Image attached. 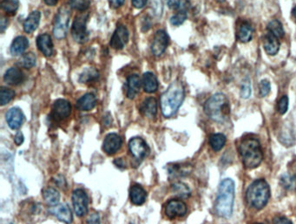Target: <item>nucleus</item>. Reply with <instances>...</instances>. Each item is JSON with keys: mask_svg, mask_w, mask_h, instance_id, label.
<instances>
[{"mask_svg": "<svg viewBox=\"0 0 296 224\" xmlns=\"http://www.w3.org/2000/svg\"><path fill=\"white\" fill-rule=\"evenodd\" d=\"M184 87L180 81H175L161 97V109L164 117L175 115L184 101Z\"/></svg>", "mask_w": 296, "mask_h": 224, "instance_id": "1", "label": "nucleus"}, {"mask_svg": "<svg viewBox=\"0 0 296 224\" xmlns=\"http://www.w3.org/2000/svg\"><path fill=\"white\" fill-rule=\"evenodd\" d=\"M235 199V182L231 179H225L221 181L217 196L215 200V212L219 217H231Z\"/></svg>", "mask_w": 296, "mask_h": 224, "instance_id": "2", "label": "nucleus"}, {"mask_svg": "<svg viewBox=\"0 0 296 224\" xmlns=\"http://www.w3.org/2000/svg\"><path fill=\"white\" fill-rule=\"evenodd\" d=\"M239 154L243 160V165L249 169L260 166L263 160L260 141L254 137L245 138L241 141Z\"/></svg>", "mask_w": 296, "mask_h": 224, "instance_id": "3", "label": "nucleus"}, {"mask_svg": "<svg viewBox=\"0 0 296 224\" xmlns=\"http://www.w3.org/2000/svg\"><path fill=\"white\" fill-rule=\"evenodd\" d=\"M204 112L216 122L225 121L230 112L228 98L223 94H215L204 105Z\"/></svg>", "mask_w": 296, "mask_h": 224, "instance_id": "4", "label": "nucleus"}, {"mask_svg": "<svg viewBox=\"0 0 296 224\" xmlns=\"http://www.w3.org/2000/svg\"><path fill=\"white\" fill-rule=\"evenodd\" d=\"M270 197V189L264 180H256L248 188L246 192L247 203L255 210L263 209Z\"/></svg>", "mask_w": 296, "mask_h": 224, "instance_id": "5", "label": "nucleus"}, {"mask_svg": "<svg viewBox=\"0 0 296 224\" xmlns=\"http://www.w3.org/2000/svg\"><path fill=\"white\" fill-rule=\"evenodd\" d=\"M71 12L67 7L60 8L55 17L54 22L53 34L58 40L64 39L68 31L69 21H70Z\"/></svg>", "mask_w": 296, "mask_h": 224, "instance_id": "6", "label": "nucleus"}, {"mask_svg": "<svg viewBox=\"0 0 296 224\" xmlns=\"http://www.w3.org/2000/svg\"><path fill=\"white\" fill-rule=\"evenodd\" d=\"M87 19H88V14L83 13L79 15L73 22L72 27V37L78 43H84L87 40L88 37L87 28H86Z\"/></svg>", "mask_w": 296, "mask_h": 224, "instance_id": "7", "label": "nucleus"}, {"mask_svg": "<svg viewBox=\"0 0 296 224\" xmlns=\"http://www.w3.org/2000/svg\"><path fill=\"white\" fill-rule=\"evenodd\" d=\"M72 203L78 217H84L88 212L89 198L86 192L83 189H75L72 193Z\"/></svg>", "mask_w": 296, "mask_h": 224, "instance_id": "8", "label": "nucleus"}, {"mask_svg": "<svg viewBox=\"0 0 296 224\" xmlns=\"http://www.w3.org/2000/svg\"><path fill=\"white\" fill-rule=\"evenodd\" d=\"M187 213V206L179 199H173L167 203L165 207V214L169 219L182 217Z\"/></svg>", "mask_w": 296, "mask_h": 224, "instance_id": "9", "label": "nucleus"}, {"mask_svg": "<svg viewBox=\"0 0 296 224\" xmlns=\"http://www.w3.org/2000/svg\"><path fill=\"white\" fill-rule=\"evenodd\" d=\"M168 44L169 36L167 33L164 30L157 31V33L155 34L152 46H151L152 54L156 56L163 55L168 47Z\"/></svg>", "mask_w": 296, "mask_h": 224, "instance_id": "10", "label": "nucleus"}, {"mask_svg": "<svg viewBox=\"0 0 296 224\" xmlns=\"http://www.w3.org/2000/svg\"><path fill=\"white\" fill-rule=\"evenodd\" d=\"M128 29L125 26H120L116 29L113 35L111 37L110 45L113 49L121 50L125 47V45L128 43Z\"/></svg>", "mask_w": 296, "mask_h": 224, "instance_id": "11", "label": "nucleus"}, {"mask_svg": "<svg viewBox=\"0 0 296 224\" xmlns=\"http://www.w3.org/2000/svg\"><path fill=\"white\" fill-rule=\"evenodd\" d=\"M129 151L137 160H142L146 156L148 147L142 138L134 137L128 142Z\"/></svg>", "mask_w": 296, "mask_h": 224, "instance_id": "12", "label": "nucleus"}, {"mask_svg": "<svg viewBox=\"0 0 296 224\" xmlns=\"http://www.w3.org/2000/svg\"><path fill=\"white\" fill-rule=\"evenodd\" d=\"M123 140L117 134H109L105 137L103 144V149L108 155H114L121 148Z\"/></svg>", "mask_w": 296, "mask_h": 224, "instance_id": "13", "label": "nucleus"}, {"mask_svg": "<svg viewBox=\"0 0 296 224\" xmlns=\"http://www.w3.org/2000/svg\"><path fill=\"white\" fill-rule=\"evenodd\" d=\"M5 119L7 121L8 126L11 127V129H18L24 122L25 116L21 109L12 108L6 112Z\"/></svg>", "mask_w": 296, "mask_h": 224, "instance_id": "14", "label": "nucleus"}, {"mask_svg": "<svg viewBox=\"0 0 296 224\" xmlns=\"http://www.w3.org/2000/svg\"><path fill=\"white\" fill-rule=\"evenodd\" d=\"M50 213L53 214L58 220L63 222L64 224H70L72 223V210L70 207L63 203V204H57V206H54L50 210Z\"/></svg>", "mask_w": 296, "mask_h": 224, "instance_id": "15", "label": "nucleus"}, {"mask_svg": "<svg viewBox=\"0 0 296 224\" xmlns=\"http://www.w3.org/2000/svg\"><path fill=\"white\" fill-rule=\"evenodd\" d=\"M53 115L56 119H64L68 118L72 112V106L65 100H57L55 102L52 109Z\"/></svg>", "mask_w": 296, "mask_h": 224, "instance_id": "16", "label": "nucleus"}, {"mask_svg": "<svg viewBox=\"0 0 296 224\" xmlns=\"http://www.w3.org/2000/svg\"><path fill=\"white\" fill-rule=\"evenodd\" d=\"M37 46L44 56L50 57L53 55V43L48 34H41L37 39Z\"/></svg>", "mask_w": 296, "mask_h": 224, "instance_id": "17", "label": "nucleus"}, {"mask_svg": "<svg viewBox=\"0 0 296 224\" xmlns=\"http://www.w3.org/2000/svg\"><path fill=\"white\" fill-rule=\"evenodd\" d=\"M263 47L264 50L268 55H277L280 50V41L278 38L273 35L272 33H268L263 37Z\"/></svg>", "mask_w": 296, "mask_h": 224, "instance_id": "18", "label": "nucleus"}, {"mask_svg": "<svg viewBox=\"0 0 296 224\" xmlns=\"http://www.w3.org/2000/svg\"><path fill=\"white\" fill-rule=\"evenodd\" d=\"M4 80L11 86H18L25 80L24 72L17 67H11L5 72Z\"/></svg>", "mask_w": 296, "mask_h": 224, "instance_id": "19", "label": "nucleus"}, {"mask_svg": "<svg viewBox=\"0 0 296 224\" xmlns=\"http://www.w3.org/2000/svg\"><path fill=\"white\" fill-rule=\"evenodd\" d=\"M140 112L149 119H154L157 112V102L155 98H148L140 107Z\"/></svg>", "mask_w": 296, "mask_h": 224, "instance_id": "20", "label": "nucleus"}, {"mask_svg": "<svg viewBox=\"0 0 296 224\" xmlns=\"http://www.w3.org/2000/svg\"><path fill=\"white\" fill-rule=\"evenodd\" d=\"M146 192L140 185L134 184L129 190V198L133 204L142 205L146 200Z\"/></svg>", "mask_w": 296, "mask_h": 224, "instance_id": "21", "label": "nucleus"}, {"mask_svg": "<svg viewBox=\"0 0 296 224\" xmlns=\"http://www.w3.org/2000/svg\"><path fill=\"white\" fill-rule=\"evenodd\" d=\"M126 87H127V91H126L127 97L132 100L136 97V94L139 93L140 87H141V80L139 77L136 74H133L128 77Z\"/></svg>", "mask_w": 296, "mask_h": 224, "instance_id": "22", "label": "nucleus"}, {"mask_svg": "<svg viewBox=\"0 0 296 224\" xmlns=\"http://www.w3.org/2000/svg\"><path fill=\"white\" fill-rule=\"evenodd\" d=\"M96 105V99L92 94H86L77 102L76 108L80 111L92 110Z\"/></svg>", "mask_w": 296, "mask_h": 224, "instance_id": "23", "label": "nucleus"}, {"mask_svg": "<svg viewBox=\"0 0 296 224\" xmlns=\"http://www.w3.org/2000/svg\"><path fill=\"white\" fill-rule=\"evenodd\" d=\"M143 90L148 94H153L158 89V81L157 77L152 72H146L143 77Z\"/></svg>", "mask_w": 296, "mask_h": 224, "instance_id": "24", "label": "nucleus"}, {"mask_svg": "<svg viewBox=\"0 0 296 224\" xmlns=\"http://www.w3.org/2000/svg\"><path fill=\"white\" fill-rule=\"evenodd\" d=\"M40 18H41V14L40 11H32L24 23V30L25 33H33L40 25Z\"/></svg>", "mask_w": 296, "mask_h": 224, "instance_id": "25", "label": "nucleus"}, {"mask_svg": "<svg viewBox=\"0 0 296 224\" xmlns=\"http://www.w3.org/2000/svg\"><path fill=\"white\" fill-rule=\"evenodd\" d=\"M29 47V41L25 37H17L11 44V54L14 56L21 55Z\"/></svg>", "mask_w": 296, "mask_h": 224, "instance_id": "26", "label": "nucleus"}, {"mask_svg": "<svg viewBox=\"0 0 296 224\" xmlns=\"http://www.w3.org/2000/svg\"><path fill=\"white\" fill-rule=\"evenodd\" d=\"M43 197L45 203L50 207L57 206L60 201V194L56 188L48 187L43 190Z\"/></svg>", "mask_w": 296, "mask_h": 224, "instance_id": "27", "label": "nucleus"}, {"mask_svg": "<svg viewBox=\"0 0 296 224\" xmlns=\"http://www.w3.org/2000/svg\"><path fill=\"white\" fill-rule=\"evenodd\" d=\"M252 37H253L252 27L247 23L242 24L239 27V30H238V33H237V38H238L239 41L243 42V43L250 42V40H252Z\"/></svg>", "mask_w": 296, "mask_h": 224, "instance_id": "28", "label": "nucleus"}, {"mask_svg": "<svg viewBox=\"0 0 296 224\" xmlns=\"http://www.w3.org/2000/svg\"><path fill=\"white\" fill-rule=\"evenodd\" d=\"M226 141H227V138H226L224 134H212L210 137V141H210L211 148L215 152H218L224 147L225 144H226Z\"/></svg>", "mask_w": 296, "mask_h": 224, "instance_id": "29", "label": "nucleus"}, {"mask_svg": "<svg viewBox=\"0 0 296 224\" xmlns=\"http://www.w3.org/2000/svg\"><path fill=\"white\" fill-rule=\"evenodd\" d=\"M268 33H272L278 39L284 36V29L282 27V23L277 19H274L268 23Z\"/></svg>", "mask_w": 296, "mask_h": 224, "instance_id": "30", "label": "nucleus"}, {"mask_svg": "<svg viewBox=\"0 0 296 224\" xmlns=\"http://www.w3.org/2000/svg\"><path fill=\"white\" fill-rule=\"evenodd\" d=\"M172 191L181 198L189 197V195H190V190H189V187L184 183H182V182L174 183L172 185Z\"/></svg>", "mask_w": 296, "mask_h": 224, "instance_id": "31", "label": "nucleus"}, {"mask_svg": "<svg viewBox=\"0 0 296 224\" xmlns=\"http://www.w3.org/2000/svg\"><path fill=\"white\" fill-rule=\"evenodd\" d=\"M14 96V91L6 88V87H2L0 90V104L1 106L6 105L11 102Z\"/></svg>", "mask_w": 296, "mask_h": 224, "instance_id": "32", "label": "nucleus"}, {"mask_svg": "<svg viewBox=\"0 0 296 224\" xmlns=\"http://www.w3.org/2000/svg\"><path fill=\"white\" fill-rule=\"evenodd\" d=\"M19 64L25 68H32L36 65V56L32 53H28L22 57Z\"/></svg>", "mask_w": 296, "mask_h": 224, "instance_id": "33", "label": "nucleus"}, {"mask_svg": "<svg viewBox=\"0 0 296 224\" xmlns=\"http://www.w3.org/2000/svg\"><path fill=\"white\" fill-rule=\"evenodd\" d=\"M18 0H3L1 3V7L7 13H15L18 9Z\"/></svg>", "mask_w": 296, "mask_h": 224, "instance_id": "34", "label": "nucleus"}, {"mask_svg": "<svg viewBox=\"0 0 296 224\" xmlns=\"http://www.w3.org/2000/svg\"><path fill=\"white\" fill-rule=\"evenodd\" d=\"M89 5L90 0H70V6L77 11H86Z\"/></svg>", "mask_w": 296, "mask_h": 224, "instance_id": "35", "label": "nucleus"}, {"mask_svg": "<svg viewBox=\"0 0 296 224\" xmlns=\"http://www.w3.org/2000/svg\"><path fill=\"white\" fill-rule=\"evenodd\" d=\"M187 18V14L184 11H179L178 13L172 16L170 18V23L173 26H180L182 25L183 22L185 21Z\"/></svg>", "mask_w": 296, "mask_h": 224, "instance_id": "36", "label": "nucleus"}, {"mask_svg": "<svg viewBox=\"0 0 296 224\" xmlns=\"http://www.w3.org/2000/svg\"><path fill=\"white\" fill-rule=\"evenodd\" d=\"M251 95V84L249 80H245L241 87V96L243 99H249Z\"/></svg>", "mask_w": 296, "mask_h": 224, "instance_id": "37", "label": "nucleus"}, {"mask_svg": "<svg viewBox=\"0 0 296 224\" xmlns=\"http://www.w3.org/2000/svg\"><path fill=\"white\" fill-rule=\"evenodd\" d=\"M260 97H265L267 96L271 90V85L270 82L267 80H263L260 81Z\"/></svg>", "mask_w": 296, "mask_h": 224, "instance_id": "38", "label": "nucleus"}, {"mask_svg": "<svg viewBox=\"0 0 296 224\" xmlns=\"http://www.w3.org/2000/svg\"><path fill=\"white\" fill-rule=\"evenodd\" d=\"M289 109V98L287 95L282 96L278 102V111L281 114H284Z\"/></svg>", "mask_w": 296, "mask_h": 224, "instance_id": "39", "label": "nucleus"}, {"mask_svg": "<svg viewBox=\"0 0 296 224\" xmlns=\"http://www.w3.org/2000/svg\"><path fill=\"white\" fill-rule=\"evenodd\" d=\"M97 72L95 71V70H92V69H90V70H87L86 72H84L82 75H81V78H80V81L82 82V83H86V82H88L89 80H92L93 79H95L97 77Z\"/></svg>", "mask_w": 296, "mask_h": 224, "instance_id": "40", "label": "nucleus"}, {"mask_svg": "<svg viewBox=\"0 0 296 224\" xmlns=\"http://www.w3.org/2000/svg\"><path fill=\"white\" fill-rule=\"evenodd\" d=\"M85 224H101L99 215L96 212L90 214L88 218L86 219Z\"/></svg>", "mask_w": 296, "mask_h": 224, "instance_id": "41", "label": "nucleus"}, {"mask_svg": "<svg viewBox=\"0 0 296 224\" xmlns=\"http://www.w3.org/2000/svg\"><path fill=\"white\" fill-rule=\"evenodd\" d=\"M273 224H293L292 222L284 217H277L274 218Z\"/></svg>", "mask_w": 296, "mask_h": 224, "instance_id": "42", "label": "nucleus"}, {"mask_svg": "<svg viewBox=\"0 0 296 224\" xmlns=\"http://www.w3.org/2000/svg\"><path fill=\"white\" fill-rule=\"evenodd\" d=\"M166 3L169 7L172 9V10H175V9H178L181 5V1L180 0H166Z\"/></svg>", "mask_w": 296, "mask_h": 224, "instance_id": "43", "label": "nucleus"}, {"mask_svg": "<svg viewBox=\"0 0 296 224\" xmlns=\"http://www.w3.org/2000/svg\"><path fill=\"white\" fill-rule=\"evenodd\" d=\"M131 2L135 7L141 9L146 5L147 0H131Z\"/></svg>", "mask_w": 296, "mask_h": 224, "instance_id": "44", "label": "nucleus"}, {"mask_svg": "<svg viewBox=\"0 0 296 224\" xmlns=\"http://www.w3.org/2000/svg\"><path fill=\"white\" fill-rule=\"evenodd\" d=\"M25 141V138H24V135L22 134L21 132H18L16 134L14 137V141L16 145H18V146H20V145L23 144V142Z\"/></svg>", "mask_w": 296, "mask_h": 224, "instance_id": "45", "label": "nucleus"}, {"mask_svg": "<svg viewBox=\"0 0 296 224\" xmlns=\"http://www.w3.org/2000/svg\"><path fill=\"white\" fill-rule=\"evenodd\" d=\"M109 3H110L111 7L118 8L123 5V4L125 3V0H109Z\"/></svg>", "mask_w": 296, "mask_h": 224, "instance_id": "46", "label": "nucleus"}, {"mask_svg": "<svg viewBox=\"0 0 296 224\" xmlns=\"http://www.w3.org/2000/svg\"><path fill=\"white\" fill-rule=\"evenodd\" d=\"M7 19H6V18H2V19H1V32H2V33H3L4 29L7 27Z\"/></svg>", "mask_w": 296, "mask_h": 224, "instance_id": "47", "label": "nucleus"}, {"mask_svg": "<svg viewBox=\"0 0 296 224\" xmlns=\"http://www.w3.org/2000/svg\"><path fill=\"white\" fill-rule=\"evenodd\" d=\"M114 163L118 167V168H125V163H124V161L122 159L116 160Z\"/></svg>", "mask_w": 296, "mask_h": 224, "instance_id": "48", "label": "nucleus"}, {"mask_svg": "<svg viewBox=\"0 0 296 224\" xmlns=\"http://www.w3.org/2000/svg\"><path fill=\"white\" fill-rule=\"evenodd\" d=\"M44 1V3L47 4V5H49V6H54V5H56L57 3V0H43Z\"/></svg>", "mask_w": 296, "mask_h": 224, "instance_id": "49", "label": "nucleus"}, {"mask_svg": "<svg viewBox=\"0 0 296 224\" xmlns=\"http://www.w3.org/2000/svg\"><path fill=\"white\" fill-rule=\"evenodd\" d=\"M293 13H294V17L296 18V6L294 9V11H293Z\"/></svg>", "mask_w": 296, "mask_h": 224, "instance_id": "50", "label": "nucleus"}, {"mask_svg": "<svg viewBox=\"0 0 296 224\" xmlns=\"http://www.w3.org/2000/svg\"></svg>", "mask_w": 296, "mask_h": 224, "instance_id": "51", "label": "nucleus"}]
</instances>
